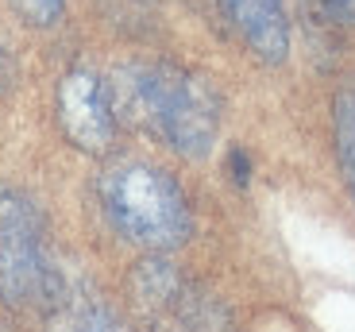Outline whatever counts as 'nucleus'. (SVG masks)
<instances>
[{"label":"nucleus","mask_w":355,"mask_h":332,"mask_svg":"<svg viewBox=\"0 0 355 332\" xmlns=\"http://www.w3.org/2000/svg\"><path fill=\"white\" fill-rule=\"evenodd\" d=\"M120 108L182 159H205L220 132V97L201 73L170 62L120 70Z\"/></svg>","instance_id":"nucleus-1"},{"label":"nucleus","mask_w":355,"mask_h":332,"mask_svg":"<svg viewBox=\"0 0 355 332\" xmlns=\"http://www.w3.org/2000/svg\"><path fill=\"white\" fill-rule=\"evenodd\" d=\"M105 220L120 240L147 247V252H174L193 236V213L174 182L155 162H120L105 171L97 186Z\"/></svg>","instance_id":"nucleus-2"},{"label":"nucleus","mask_w":355,"mask_h":332,"mask_svg":"<svg viewBox=\"0 0 355 332\" xmlns=\"http://www.w3.org/2000/svg\"><path fill=\"white\" fill-rule=\"evenodd\" d=\"M51 290V267L43 252V225L35 205L4 189L0 193V297L24 309L43 302Z\"/></svg>","instance_id":"nucleus-3"},{"label":"nucleus","mask_w":355,"mask_h":332,"mask_svg":"<svg viewBox=\"0 0 355 332\" xmlns=\"http://www.w3.org/2000/svg\"><path fill=\"white\" fill-rule=\"evenodd\" d=\"M58 124L66 139L85 155H105L116 143V105L101 73L78 70L62 73L58 81Z\"/></svg>","instance_id":"nucleus-4"},{"label":"nucleus","mask_w":355,"mask_h":332,"mask_svg":"<svg viewBox=\"0 0 355 332\" xmlns=\"http://www.w3.org/2000/svg\"><path fill=\"white\" fill-rule=\"evenodd\" d=\"M236 35L248 43V51L263 62L278 66L290 58V19L286 0H216Z\"/></svg>","instance_id":"nucleus-5"},{"label":"nucleus","mask_w":355,"mask_h":332,"mask_svg":"<svg viewBox=\"0 0 355 332\" xmlns=\"http://www.w3.org/2000/svg\"><path fill=\"white\" fill-rule=\"evenodd\" d=\"M332 135H336V162L347 182L355 205V81H344L332 101Z\"/></svg>","instance_id":"nucleus-6"},{"label":"nucleus","mask_w":355,"mask_h":332,"mask_svg":"<svg viewBox=\"0 0 355 332\" xmlns=\"http://www.w3.org/2000/svg\"><path fill=\"white\" fill-rule=\"evenodd\" d=\"M54 332H124V329H120V321H116V313L108 306H101V302H78V306H70L62 313V321H58Z\"/></svg>","instance_id":"nucleus-7"},{"label":"nucleus","mask_w":355,"mask_h":332,"mask_svg":"<svg viewBox=\"0 0 355 332\" xmlns=\"http://www.w3.org/2000/svg\"><path fill=\"white\" fill-rule=\"evenodd\" d=\"M12 8L27 27H54L66 16V0H12Z\"/></svg>","instance_id":"nucleus-8"},{"label":"nucleus","mask_w":355,"mask_h":332,"mask_svg":"<svg viewBox=\"0 0 355 332\" xmlns=\"http://www.w3.org/2000/svg\"><path fill=\"white\" fill-rule=\"evenodd\" d=\"M320 8L329 12L336 24H344V27H355V0H317Z\"/></svg>","instance_id":"nucleus-9"},{"label":"nucleus","mask_w":355,"mask_h":332,"mask_svg":"<svg viewBox=\"0 0 355 332\" xmlns=\"http://www.w3.org/2000/svg\"><path fill=\"white\" fill-rule=\"evenodd\" d=\"M232 178L240 182V186H248V178H251V162L243 151H232Z\"/></svg>","instance_id":"nucleus-10"}]
</instances>
